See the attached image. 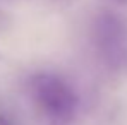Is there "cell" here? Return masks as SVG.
<instances>
[{"label":"cell","instance_id":"obj_2","mask_svg":"<svg viewBox=\"0 0 127 125\" xmlns=\"http://www.w3.org/2000/svg\"><path fill=\"white\" fill-rule=\"evenodd\" d=\"M96 38L101 53L110 65H122L127 60V26L117 16H103L98 21Z\"/></svg>","mask_w":127,"mask_h":125},{"label":"cell","instance_id":"obj_3","mask_svg":"<svg viewBox=\"0 0 127 125\" xmlns=\"http://www.w3.org/2000/svg\"><path fill=\"white\" fill-rule=\"evenodd\" d=\"M0 125H16V124L12 122V118H10V117H7V115L0 113Z\"/></svg>","mask_w":127,"mask_h":125},{"label":"cell","instance_id":"obj_4","mask_svg":"<svg viewBox=\"0 0 127 125\" xmlns=\"http://www.w3.org/2000/svg\"><path fill=\"white\" fill-rule=\"evenodd\" d=\"M120 2H124V3H127V0H120Z\"/></svg>","mask_w":127,"mask_h":125},{"label":"cell","instance_id":"obj_1","mask_svg":"<svg viewBox=\"0 0 127 125\" xmlns=\"http://www.w3.org/2000/svg\"><path fill=\"white\" fill-rule=\"evenodd\" d=\"M34 98L38 104L57 122H67L77 106V96L60 77L43 74L34 79Z\"/></svg>","mask_w":127,"mask_h":125}]
</instances>
